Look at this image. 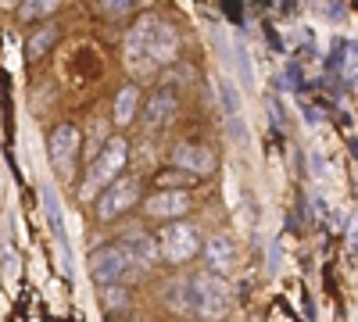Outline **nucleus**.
I'll list each match as a JSON object with an SVG mask.
<instances>
[{
	"label": "nucleus",
	"instance_id": "nucleus-1",
	"mask_svg": "<svg viewBox=\"0 0 358 322\" xmlns=\"http://www.w3.org/2000/svg\"><path fill=\"white\" fill-rule=\"evenodd\" d=\"M187 294H190V315L204 322H222L233 308V294H229L226 279L212 272H194L187 279Z\"/></svg>",
	"mask_w": 358,
	"mask_h": 322
},
{
	"label": "nucleus",
	"instance_id": "nucleus-2",
	"mask_svg": "<svg viewBox=\"0 0 358 322\" xmlns=\"http://www.w3.org/2000/svg\"><path fill=\"white\" fill-rule=\"evenodd\" d=\"M143 272L136 269V261L129 258V251L111 240V244H101L94 254H90V279H94L101 290L108 286H126V283H136Z\"/></svg>",
	"mask_w": 358,
	"mask_h": 322
},
{
	"label": "nucleus",
	"instance_id": "nucleus-3",
	"mask_svg": "<svg viewBox=\"0 0 358 322\" xmlns=\"http://www.w3.org/2000/svg\"><path fill=\"white\" fill-rule=\"evenodd\" d=\"M158 254H162V261L165 265H172V269H183V265H190L194 258H201V233H197V226L194 222H165L162 229H158Z\"/></svg>",
	"mask_w": 358,
	"mask_h": 322
},
{
	"label": "nucleus",
	"instance_id": "nucleus-4",
	"mask_svg": "<svg viewBox=\"0 0 358 322\" xmlns=\"http://www.w3.org/2000/svg\"><path fill=\"white\" fill-rule=\"evenodd\" d=\"M47 154H50L57 180L72 183L79 175V158H83V129L76 122H57L50 129V140H47Z\"/></svg>",
	"mask_w": 358,
	"mask_h": 322
},
{
	"label": "nucleus",
	"instance_id": "nucleus-5",
	"mask_svg": "<svg viewBox=\"0 0 358 322\" xmlns=\"http://www.w3.org/2000/svg\"><path fill=\"white\" fill-rule=\"evenodd\" d=\"M126 161H129V140L126 136H111L101 154L90 165V175H86V193H101L108 183H115L118 175H126Z\"/></svg>",
	"mask_w": 358,
	"mask_h": 322
},
{
	"label": "nucleus",
	"instance_id": "nucleus-6",
	"mask_svg": "<svg viewBox=\"0 0 358 322\" xmlns=\"http://www.w3.org/2000/svg\"><path fill=\"white\" fill-rule=\"evenodd\" d=\"M140 200H143L140 175H118L115 183H108V186L97 193V219H101V222H115V219L129 215Z\"/></svg>",
	"mask_w": 358,
	"mask_h": 322
},
{
	"label": "nucleus",
	"instance_id": "nucleus-7",
	"mask_svg": "<svg viewBox=\"0 0 358 322\" xmlns=\"http://www.w3.org/2000/svg\"><path fill=\"white\" fill-rule=\"evenodd\" d=\"M169 158H172V168L187 172L190 180H208V175L215 172V165H219L215 151L208 147V143H197V140H183V143H176Z\"/></svg>",
	"mask_w": 358,
	"mask_h": 322
},
{
	"label": "nucleus",
	"instance_id": "nucleus-8",
	"mask_svg": "<svg viewBox=\"0 0 358 322\" xmlns=\"http://www.w3.org/2000/svg\"><path fill=\"white\" fill-rule=\"evenodd\" d=\"M140 208L143 215L151 219V222H179L190 208H194V200H190V190H155L151 197H143L140 200Z\"/></svg>",
	"mask_w": 358,
	"mask_h": 322
},
{
	"label": "nucleus",
	"instance_id": "nucleus-9",
	"mask_svg": "<svg viewBox=\"0 0 358 322\" xmlns=\"http://www.w3.org/2000/svg\"><path fill=\"white\" fill-rule=\"evenodd\" d=\"M179 47H183V40H179V33L162 22V18H151V36H147V61L158 65V68H169L179 61Z\"/></svg>",
	"mask_w": 358,
	"mask_h": 322
},
{
	"label": "nucleus",
	"instance_id": "nucleus-10",
	"mask_svg": "<svg viewBox=\"0 0 358 322\" xmlns=\"http://www.w3.org/2000/svg\"><path fill=\"white\" fill-rule=\"evenodd\" d=\"M140 115H143V126L151 129V133L169 129V126L176 122V115H179V97H176V90H169V86H158V90L143 101Z\"/></svg>",
	"mask_w": 358,
	"mask_h": 322
},
{
	"label": "nucleus",
	"instance_id": "nucleus-11",
	"mask_svg": "<svg viewBox=\"0 0 358 322\" xmlns=\"http://www.w3.org/2000/svg\"><path fill=\"white\" fill-rule=\"evenodd\" d=\"M201 258H204V272H212L219 279H226L236 269V244L226 237V233H212L204 244H201Z\"/></svg>",
	"mask_w": 358,
	"mask_h": 322
},
{
	"label": "nucleus",
	"instance_id": "nucleus-12",
	"mask_svg": "<svg viewBox=\"0 0 358 322\" xmlns=\"http://www.w3.org/2000/svg\"><path fill=\"white\" fill-rule=\"evenodd\" d=\"M118 244H122V247L129 251V258L136 261V269H140L143 276L151 272V269H158L162 254H158V240L151 237V233H143V229H129Z\"/></svg>",
	"mask_w": 358,
	"mask_h": 322
},
{
	"label": "nucleus",
	"instance_id": "nucleus-13",
	"mask_svg": "<svg viewBox=\"0 0 358 322\" xmlns=\"http://www.w3.org/2000/svg\"><path fill=\"white\" fill-rule=\"evenodd\" d=\"M57 40H62V25L57 22H40L33 25V33L25 36V61H40V57H47Z\"/></svg>",
	"mask_w": 358,
	"mask_h": 322
},
{
	"label": "nucleus",
	"instance_id": "nucleus-14",
	"mask_svg": "<svg viewBox=\"0 0 358 322\" xmlns=\"http://www.w3.org/2000/svg\"><path fill=\"white\" fill-rule=\"evenodd\" d=\"M143 108V94H140V86L136 82H126L122 90L115 94V108H111V119L118 129H126L129 122H136V115Z\"/></svg>",
	"mask_w": 358,
	"mask_h": 322
},
{
	"label": "nucleus",
	"instance_id": "nucleus-15",
	"mask_svg": "<svg viewBox=\"0 0 358 322\" xmlns=\"http://www.w3.org/2000/svg\"><path fill=\"white\" fill-rule=\"evenodd\" d=\"M147 36H151V15H140L129 25V36H126V61L129 65H143L147 61Z\"/></svg>",
	"mask_w": 358,
	"mask_h": 322
},
{
	"label": "nucleus",
	"instance_id": "nucleus-16",
	"mask_svg": "<svg viewBox=\"0 0 358 322\" xmlns=\"http://www.w3.org/2000/svg\"><path fill=\"white\" fill-rule=\"evenodd\" d=\"M165 305L176 315H190V294H187V279H176L165 286Z\"/></svg>",
	"mask_w": 358,
	"mask_h": 322
},
{
	"label": "nucleus",
	"instance_id": "nucleus-17",
	"mask_svg": "<svg viewBox=\"0 0 358 322\" xmlns=\"http://www.w3.org/2000/svg\"><path fill=\"white\" fill-rule=\"evenodd\" d=\"M197 180H190L187 172H179V168H165L158 180H155V190H190Z\"/></svg>",
	"mask_w": 358,
	"mask_h": 322
},
{
	"label": "nucleus",
	"instance_id": "nucleus-18",
	"mask_svg": "<svg viewBox=\"0 0 358 322\" xmlns=\"http://www.w3.org/2000/svg\"><path fill=\"white\" fill-rule=\"evenodd\" d=\"M57 8H62V4H57V0H36V4H22L18 8V18H50Z\"/></svg>",
	"mask_w": 358,
	"mask_h": 322
},
{
	"label": "nucleus",
	"instance_id": "nucleus-19",
	"mask_svg": "<svg viewBox=\"0 0 358 322\" xmlns=\"http://www.w3.org/2000/svg\"><path fill=\"white\" fill-rule=\"evenodd\" d=\"M43 204H47V215H50V229H54V237L65 244V229H62V215H57V204H54V190L47 186L43 190Z\"/></svg>",
	"mask_w": 358,
	"mask_h": 322
},
{
	"label": "nucleus",
	"instance_id": "nucleus-20",
	"mask_svg": "<svg viewBox=\"0 0 358 322\" xmlns=\"http://www.w3.org/2000/svg\"><path fill=\"white\" fill-rule=\"evenodd\" d=\"M265 108H268V122H273L276 129H283V104L268 94V97H265Z\"/></svg>",
	"mask_w": 358,
	"mask_h": 322
},
{
	"label": "nucleus",
	"instance_id": "nucleus-21",
	"mask_svg": "<svg viewBox=\"0 0 358 322\" xmlns=\"http://www.w3.org/2000/svg\"><path fill=\"white\" fill-rule=\"evenodd\" d=\"M222 101H226V115L236 119V86L233 82H222Z\"/></svg>",
	"mask_w": 358,
	"mask_h": 322
},
{
	"label": "nucleus",
	"instance_id": "nucleus-22",
	"mask_svg": "<svg viewBox=\"0 0 358 322\" xmlns=\"http://www.w3.org/2000/svg\"><path fill=\"white\" fill-rule=\"evenodd\" d=\"M236 65H241L244 86H251V82H255V75H251V57H248V50H244V47H241V54H236Z\"/></svg>",
	"mask_w": 358,
	"mask_h": 322
},
{
	"label": "nucleus",
	"instance_id": "nucleus-23",
	"mask_svg": "<svg viewBox=\"0 0 358 322\" xmlns=\"http://www.w3.org/2000/svg\"><path fill=\"white\" fill-rule=\"evenodd\" d=\"M101 15H133V0L129 4H97Z\"/></svg>",
	"mask_w": 358,
	"mask_h": 322
},
{
	"label": "nucleus",
	"instance_id": "nucleus-24",
	"mask_svg": "<svg viewBox=\"0 0 358 322\" xmlns=\"http://www.w3.org/2000/svg\"><path fill=\"white\" fill-rule=\"evenodd\" d=\"M358 247V222H351V251Z\"/></svg>",
	"mask_w": 358,
	"mask_h": 322
}]
</instances>
